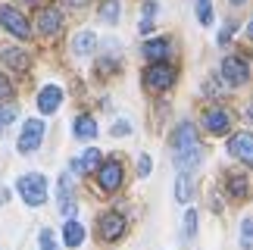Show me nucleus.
Listing matches in <instances>:
<instances>
[{"label":"nucleus","instance_id":"29","mask_svg":"<svg viewBox=\"0 0 253 250\" xmlns=\"http://www.w3.org/2000/svg\"><path fill=\"white\" fill-rule=\"evenodd\" d=\"M128 131H131V125H128V122H125V119L113 125V134H116V138H119V134H128Z\"/></svg>","mask_w":253,"mask_h":250},{"label":"nucleus","instance_id":"1","mask_svg":"<svg viewBox=\"0 0 253 250\" xmlns=\"http://www.w3.org/2000/svg\"><path fill=\"white\" fill-rule=\"evenodd\" d=\"M203 150H200V141H197V131H194L191 122H181L172 134V160L181 172H191L194 166L200 163Z\"/></svg>","mask_w":253,"mask_h":250},{"label":"nucleus","instance_id":"3","mask_svg":"<svg viewBox=\"0 0 253 250\" xmlns=\"http://www.w3.org/2000/svg\"><path fill=\"white\" fill-rule=\"evenodd\" d=\"M0 25H3L13 38H19V41H25V38L32 35V28H28V19L19 13L16 6H0Z\"/></svg>","mask_w":253,"mask_h":250},{"label":"nucleus","instance_id":"27","mask_svg":"<svg viewBox=\"0 0 253 250\" xmlns=\"http://www.w3.org/2000/svg\"><path fill=\"white\" fill-rule=\"evenodd\" d=\"M41 250H56V241H53L50 228H44V232H41Z\"/></svg>","mask_w":253,"mask_h":250},{"label":"nucleus","instance_id":"31","mask_svg":"<svg viewBox=\"0 0 253 250\" xmlns=\"http://www.w3.org/2000/svg\"><path fill=\"white\" fill-rule=\"evenodd\" d=\"M63 3H66V6H75V9H79V6H87V0H63Z\"/></svg>","mask_w":253,"mask_h":250},{"label":"nucleus","instance_id":"23","mask_svg":"<svg viewBox=\"0 0 253 250\" xmlns=\"http://www.w3.org/2000/svg\"><path fill=\"white\" fill-rule=\"evenodd\" d=\"M197 19L203 25L212 22V3H210V0H197Z\"/></svg>","mask_w":253,"mask_h":250},{"label":"nucleus","instance_id":"20","mask_svg":"<svg viewBox=\"0 0 253 250\" xmlns=\"http://www.w3.org/2000/svg\"><path fill=\"white\" fill-rule=\"evenodd\" d=\"M228 194L235 200H244L247 197V178L244 175H228Z\"/></svg>","mask_w":253,"mask_h":250},{"label":"nucleus","instance_id":"36","mask_svg":"<svg viewBox=\"0 0 253 250\" xmlns=\"http://www.w3.org/2000/svg\"><path fill=\"white\" fill-rule=\"evenodd\" d=\"M231 3H235V6H238V3H244V0H231Z\"/></svg>","mask_w":253,"mask_h":250},{"label":"nucleus","instance_id":"13","mask_svg":"<svg viewBox=\"0 0 253 250\" xmlns=\"http://www.w3.org/2000/svg\"><path fill=\"white\" fill-rule=\"evenodd\" d=\"M100 166V150H84L79 160H72V172H79V175H87V172H94Z\"/></svg>","mask_w":253,"mask_h":250},{"label":"nucleus","instance_id":"6","mask_svg":"<svg viewBox=\"0 0 253 250\" xmlns=\"http://www.w3.org/2000/svg\"><path fill=\"white\" fill-rule=\"evenodd\" d=\"M97 185L103 191H116L122 185V163L119 160H106L100 163V169H97Z\"/></svg>","mask_w":253,"mask_h":250},{"label":"nucleus","instance_id":"2","mask_svg":"<svg viewBox=\"0 0 253 250\" xmlns=\"http://www.w3.org/2000/svg\"><path fill=\"white\" fill-rule=\"evenodd\" d=\"M16 191L22 194V200L28 207H41L47 200V178L38 175V172H28V175H22L16 181Z\"/></svg>","mask_w":253,"mask_h":250},{"label":"nucleus","instance_id":"30","mask_svg":"<svg viewBox=\"0 0 253 250\" xmlns=\"http://www.w3.org/2000/svg\"><path fill=\"white\" fill-rule=\"evenodd\" d=\"M144 16H147V19L157 16V3H144Z\"/></svg>","mask_w":253,"mask_h":250},{"label":"nucleus","instance_id":"33","mask_svg":"<svg viewBox=\"0 0 253 250\" xmlns=\"http://www.w3.org/2000/svg\"><path fill=\"white\" fill-rule=\"evenodd\" d=\"M0 204H6V188H0Z\"/></svg>","mask_w":253,"mask_h":250},{"label":"nucleus","instance_id":"16","mask_svg":"<svg viewBox=\"0 0 253 250\" xmlns=\"http://www.w3.org/2000/svg\"><path fill=\"white\" fill-rule=\"evenodd\" d=\"M144 56L153 63H163L169 56V41H163V38H157V41H147L144 44Z\"/></svg>","mask_w":253,"mask_h":250},{"label":"nucleus","instance_id":"7","mask_svg":"<svg viewBox=\"0 0 253 250\" xmlns=\"http://www.w3.org/2000/svg\"><path fill=\"white\" fill-rule=\"evenodd\" d=\"M222 79H225L228 84H244L250 79L247 63L241 60V56H225V60H222Z\"/></svg>","mask_w":253,"mask_h":250},{"label":"nucleus","instance_id":"24","mask_svg":"<svg viewBox=\"0 0 253 250\" xmlns=\"http://www.w3.org/2000/svg\"><path fill=\"white\" fill-rule=\"evenodd\" d=\"M16 116H19V110H16V107H0V134L6 131V125L13 122Z\"/></svg>","mask_w":253,"mask_h":250},{"label":"nucleus","instance_id":"25","mask_svg":"<svg viewBox=\"0 0 253 250\" xmlns=\"http://www.w3.org/2000/svg\"><path fill=\"white\" fill-rule=\"evenodd\" d=\"M194 232H197V213L188 209L184 213V238H194Z\"/></svg>","mask_w":253,"mask_h":250},{"label":"nucleus","instance_id":"37","mask_svg":"<svg viewBox=\"0 0 253 250\" xmlns=\"http://www.w3.org/2000/svg\"><path fill=\"white\" fill-rule=\"evenodd\" d=\"M250 119H253V107H250Z\"/></svg>","mask_w":253,"mask_h":250},{"label":"nucleus","instance_id":"12","mask_svg":"<svg viewBox=\"0 0 253 250\" xmlns=\"http://www.w3.org/2000/svg\"><path fill=\"white\" fill-rule=\"evenodd\" d=\"M60 25H63L60 9L47 6V9H41V13H38V32H41V35H56V32H60Z\"/></svg>","mask_w":253,"mask_h":250},{"label":"nucleus","instance_id":"21","mask_svg":"<svg viewBox=\"0 0 253 250\" xmlns=\"http://www.w3.org/2000/svg\"><path fill=\"white\" fill-rule=\"evenodd\" d=\"M100 19L103 22H119V3H116V0H106L100 6Z\"/></svg>","mask_w":253,"mask_h":250},{"label":"nucleus","instance_id":"35","mask_svg":"<svg viewBox=\"0 0 253 250\" xmlns=\"http://www.w3.org/2000/svg\"><path fill=\"white\" fill-rule=\"evenodd\" d=\"M25 3H41V0H25Z\"/></svg>","mask_w":253,"mask_h":250},{"label":"nucleus","instance_id":"14","mask_svg":"<svg viewBox=\"0 0 253 250\" xmlns=\"http://www.w3.org/2000/svg\"><path fill=\"white\" fill-rule=\"evenodd\" d=\"M0 60H3L9 69H28V53L19 50V47H3V50H0Z\"/></svg>","mask_w":253,"mask_h":250},{"label":"nucleus","instance_id":"4","mask_svg":"<svg viewBox=\"0 0 253 250\" xmlns=\"http://www.w3.org/2000/svg\"><path fill=\"white\" fill-rule=\"evenodd\" d=\"M41 141H44V122L41 119H28L22 125V134H19V153H35L38 147H41Z\"/></svg>","mask_w":253,"mask_h":250},{"label":"nucleus","instance_id":"28","mask_svg":"<svg viewBox=\"0 0 253 250\" xmlns=\"http://www.w3.org/2000/svg\"><path fill=\"white\" fill-rule=\"evenodd\" d=\"M150 166H153V163H150L147 153H144V157L138 160V175H150Z\"/></svg>","mask_w":253,"mask_h":250},{"label":"nucleus","instance_id":"17","mask_svg":"<svg viewBox=\"0 0 253 250\" xmlns=\"http://www.w3.org/2000/svg\"><path fill=\"white\" fill-rule=\"evenodd\" d=\"M94 44H97L94 32H79V35H75V41H72V50L79 53V56H87V53L94 50Z\"/></svg>","mask_w":253,"mask_h":250},{"label":"nucleus","instance_id":"18","mask_svg":"<svg viewBox=\"0 0 253 250\" xmlns=\"http://www.w3.org/2000/svg\"><path fill=\"white\" fill-rule=\"evenodd\" d=\"M97 134V122L91 116H79L75 119V138H82V141H91Z\"/></svg>","mask_w":253,"mask_h":250},{"label":"nucleus","instance_id":"26","mask_svg":"<svg viewBox=\"0 0 253 250\" xmlns=\"http://www.w3.org/2000/svg\"><path fill=\"white\" fill-rule=\"evenodd\" d=\"M13 82H9L6 79V75H0V100H9V97H13Z\"/></svg>","mask_w":253,"mask_h":250},{"label":"nucleus","instance_id":"11","mask_svg":"<svg viewBox=\"0 0 253 250\" xmlns=\"http://www.w3.org/2000/svg\"><path fill=\"white\" fill-rule=\"evenodd\" d=\"M60 103H63V91L56 88V84H47V88L38 94V110H41L44 116H47V113H56Z\"/></svg>","mask_w":253,"mask_h":250},{"label":"nucleus","instance_id":"19","mask_svg":"<svg viewBox=\"0 0 253 250\" xmlns=\"http://www.w3.org/2000/svg\"><path fill=\"white\" fill-rule=\"evenodd\" d=\"M175 197H178V204H188V200L194 197V181L188 172H181L178 175V185H175Z\"/></svg>","mask_w":253,"mask_h":250},{"label":"nucleus","instance_id":"5","mask_svg":"<svg viewBox=\"0 0 253 250\" xmlns=\"http://www.w3.org/2000/svg\"><path fill=\"white\" fill-rule=\"evenodd\" d=\"M144 82H147V88H153V91H166L175 82V69L166 63H153L150 69L144 72Z\"/></svg>","mask_w":253,"mask_h":250},{"label":"nucleus","instance_id":"32","mask_svg":"<svg viewBox=\"0 0 253 250\" xmlns=\"http://www.w3.org/2000/svg\"><path fill=\"white\" fill-rule=\"evenodd\" d=\"M141 32H144V35L153 32V22H150V19H144V22H141Z\"/></svg>","mask_w":253,"mask_h":250},{"label":"nucleus","instance_id":"10","mask_svg":"<svg viewBox=\"0 0 253 250\" xmlns=\"http://www.w3.org/2000/svg\"><path fill=\"white\" fill-rule=\"evenodd\" d=\"M125 235V219L119 213H103L100 216V238L103 241H119Z\"/></svg>","mask_w":253,"mask_h":250},{"label":"nucleus","instance_id":"22","mask_svg":"<svg viewBox=\"0 0 253 250\" xmlns=\"http://www.w3.org/2000/svg\"><path fill=\"white\" fill-rule=\"evenodd\" d=\"M241 250H253V219H244L241 225Z\"/></svg>","mask_w":253,"mask_h":250},{"label":"nucleus","instance_id":"34","mask_svg":"<svg viewBox=\"0 0 253 250\" xmlns=\"http://www.w3.org/2000/svg\"><path fill=\"white\" fill-rule=\"evenodd\" d=\"M247 35H250V38H253V19H250V25H247Z\"/></svg>","mask_w":253,"mask_h":250},{"label":"nucleus","instance_id":"9","mask_svg":"<svg viewBox=\"0 0 253 250\" xmlns=\"http://www.w3.org/2000/svg\"><path fill=\"white\" fill-rule=\"evenodd\" d=\"M203 128H207L210 134H225L231 128V116L225 110H219V107H212L203 113Z\"/></svg>","mask_w":253,"mask_h":250},{"label":"nucleus","instance_id":"15","mask_svg":"<svg viewBox=\"0 0 253 250\" xmlns=\"http://www.w3.org/2000/svg\"><path fill=\"white\" fill-rule=\"evenodd\" d=\"M63 241H66V247H79L84 241V225L75 222V219H69V222L63 225Z\"/></svg>","mask_w":253,"mask_h":250},{"label":"nucleus","instance_id":"8","mask_svg":"<svg viewBox=\"0 0 253 250\" xmlns=\"http://www.w3.org/2000/svg\"><path fill=\"white\" fill-rule=\"evenodd\" d=\"M228 153H231V157H238L241 163H247V166H253V134L250 131L235 134V138L228 141Z\"/></svg>","mask_w":253,"mask_h":250}]
</instances>
